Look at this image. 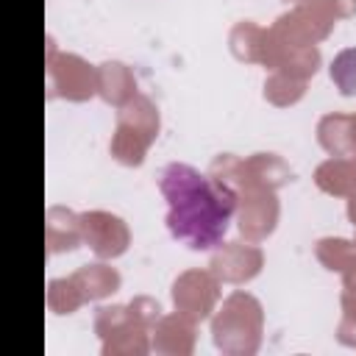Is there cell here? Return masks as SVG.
I'll return each mask as SVG.
<instances>
[{
    "mask_svg": "<svg viewBox=\"0 0 356 356\" xmlns=\"http://www.w3.org/2000/svg\"><path fill=\"white\" fill-rule=\"evenodd\" d=\"M159 189L170 209L167 228L178 242L192 250H211L225 239L236 211V195L228 184L172 161L161 170Z\"/></svg>",
    "mask_w": 356,
    "mask_h": 356,
    "instance_id": "6da1fadb",
    "label": "cell"
},
{
    "mask_svg": "<svg viewBox=\"0 0 356 356\" xmlns=\"http://www.w3.org/2000/svg\"><path fill=\"white\" fill-rule=\"evenodd\" d=\"M331 81L342 95H356V47H345L331 61Z\"/></svg>",
    "mask_w": 356,
    "mask_h": 356,
    "instance_id": "7a4b0ae2",
    "label": "cell"
}]
</instances>
